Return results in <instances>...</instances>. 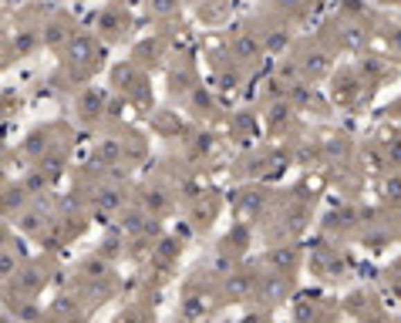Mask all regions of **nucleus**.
I'll return each instance as SVG.
<instances>
[{
    "label": "nucleus",
    "instance_id": "9b49d317",
    "mask_svg": "<svg viewBox=\"0 0 401 323\" xmlns=\"http://www.w3.org/2000/svg\"><path fill=\"white\" fill-rule=\"evenodd\" d=\"M98 202H101V205H118L122 196H118L115 189H105V192H98Z\"/></svg>",
    "mask_w": 401,
    "mask_h": 323
},
{
    "label": "nucleus",
    "instance_id": "2eb2a0df",
    "mask_svg": "<svg viewBox=\"0 0 401 323\" xmlns=\"http://www.w3.org/2000/svg\"><path fill=\"white\" fill-rule=\"evenodd\" d=\"M3 273H14V256L3 252Z\"/></svg>",
    "mask_w": 401,
    "mask_h": 323
},
{
    "label": "nucleus",
    "instance_id": "dca6fc26",
    "mask_svg": "<svg viewBox=\"0 0 401 323\" xmlns=\"http://www.w3.org/2000/svg\"><path fill=\"white\" fill-rule=\"evenodd\" d=\"M276 3H280V7H297L301 0H276Z\"/></svg>",
    "mask_w": 401,
    "mask_h": 323
},
{
    "label": "nucleus",
    "instance_id": "423d86ee",
    "mask_svg": "<svg viewBox=\"0 0 401 323\" xmlns=\"http://www.w3.org/2000/svg\"><path fill=\"white\" fill-rule=\"evenodd\" d=\"M101 104H105V98H101L98 91L84 95V101H81V108H84V115H88V118H95V115H101Z\"/></svg>",
    "mask_w": 401,
    "mask_h": 323
},
{
    "label": "nucleus",
    "instance_id": "f257e3e1",
    "mask_svg": "<svg viewBox=\"0 0 401 323\" xmlns=\"http://www.w3.org/2000/svg\"><path fill=\"white\" fill-rule=\"evenodd\" d=\"M68 57H71V64H88L95 57V41L88 34H75L68 41Z\"/></svg>",
    "mask_w": 401,
    "mask_h": 323
},
{
    "label": "nucleus",
    "instance_id": "4468645a",
    "mask_svg": "<svg viewBox=\"0 0 401 323\" xmlns=\"http://www.w3.org/2000/svg\"><path fill=\"white\" fill-rule=\"evenodd\" d=\"M388 196H401V178H388Z\"/></svg>",
    "mask_w": 401,
    "mask_h": 323
},
{
    "label": "nucleus",
    "instance_id": "f03ea898",
    "mask_svg": "<svg viewBox=\"0 0 401 323\" xmlns=\"http://www.w3.org/2000/svg\"><path fill=\"white\" fill-rule=\"evenodd\" d=\"M233 54H236L240 61H253V57L260 54V41H256L253 34H236V37H233Z\"/></svg>",
    "mask_w": 401,
    "mask_h": 323
},
{
    "label": "nucleus",
    "instance_id": "1a4fd4ad",
    "mask_svg": "<svg viewBox=\"0 0 401 323\" xmlns=\"http://www.w3.org/2000/svg\"><path fill=\"white\" fill-rule=\"evenodd\" d=\"M263 293L270 299H280L287 293V283H283V279H267V283H263Z\"/></svg>",
    "mask_w": 401,
    "mask_h": 323
},
{
    "label": "nucleus",
    "instance_id": "f8f14e48",
    "mask_svg": "<svg viewBox=\"0 0 401 323\" xmlns=\"http://www.w3.org/2000/svg\"><path fill=\"white\" fill-rule=\"evenodd\" d=\"M64 37V30H61V24H51V30H48V44H57Z\"/></svg>",
    "mask_w": 401,
    "mask_h": 323
},
{
    "label": "nucleus",
    "instance_id": "9d476101",
    "mask_svg": "<svg viewBox=\"0 0 401 323\" xmlns=\"http://www.w3.org/2000/svg\"><path fill=\"white\" fill-rule=\"evenodd\" d=\"M30 48H34V34H21V37L14 41V50H17V54H27Z\"/></svg>",
    "mask_w": 401,
    "mask_h": 323
},
{
    "label": "nucleus",
    "instance_id": "20e7f679",
    "mask_svg": "<svg viewBox=\"0 0 401 323\" xmlns=\"http://www.w3.org/2000/svg\"><path fill=\"white\" fill-rule=\"evenodd\" d=\"M327 68H330V64H327L324 54H314V50H310V54L303 57V71H307V75H324Z\"/></svg>",
    "mask_w": 401,
    "mask_h": 323
},
{
    "label": "nucleus",
    "instance_id": "39448f33",
    "mask_svg": "<svg viewBox=\"0 0 401 323\" xmlns=\"http://www.w3.org/2000/svg\"><path fill=\"white\" fill-rule=\"evenodd\" d=\"M250 290H253V279H250V276H233V279H229V293H233L236 299H243L247 293H250Z\"/></svg>",
    "mask_w": 401,
    "mask_h": 323
},
{
    "label": "nucleus",
    "instance_id": "0eeeda50",
    "mask_svg": "<svg viewBox=\"0 0 401 323\" xmlns=\"http://www.w3.org/2000/svg\"><path fill=\"white\" fill-rule=\"evenodd\" d=\"M294 263V249H276L274 256H270V266L274 270H283V266H290Z\"/></svg>",
    "mask_w": 401,
    "mask_h": 323
},
{
    "label": "nucleus",
    "instance_id": "ddd939ff",
    "mask_svg": "<svg viewBox=\"0 0 401 323\" xmlns=\"http://www.w3.org/2000/svg\"><path fill=\"white\" fill-rule=\"evenodd\" d=\"M115 24H118L115 14H105V17H101V30H115Z\"/></svg>",
    "mask_w": 401,
    "mask_h": 323
},
{
    "label": "nucleus",
    "instance_id": "7ed1b4c3",
    "mask_svg": "<svg viewBox=\"0 0 401 323\" xmlns=\"http://www.w3.org/2000/svg\"><path fill=\"white\" fill-rule=\"evenodd\" d=\"M95 158H98L101 165H115V162L122 158V145H118V142H101V149L95 151Z\"/></svg>",
    "mask_w": 401,
    "mask_h": 323
},
{
    "label": "nucleus",
    "instance_id": "6e6552de",
    "mask_svg": "<svg viewBox=\"0 0 401 323\" xmlns=\"http://www.w3.org/2000/svg\"><path fill=\"white\" fill-rule=\"evenodd\" d=\"M176 7H179V0H149V10H152V14H159V17L172 14Z\"/></svg>",
    "mask_w": 401,
    "mask_h": 323
}]
</instances>
